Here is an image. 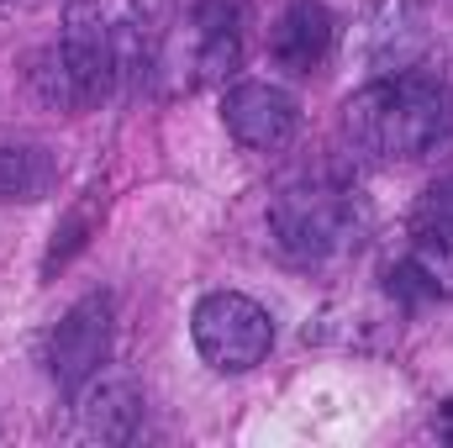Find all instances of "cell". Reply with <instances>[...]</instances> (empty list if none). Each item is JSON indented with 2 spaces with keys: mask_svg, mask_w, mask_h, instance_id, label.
Here are the masks:
<instances>
[{
  "mask_svg": "<svg viewBox=\"0 0 453 448\" xmlns=\"http://www.w3.org/2000/svg\"><path fill=\"white\" fill-rule=\"evenodd\" d=\"M222 121L248 153H280L301 132V106H296V96L285 85L237 80V85H226V96H222Z\"/></svg>",
  "mask_w": 453,
  "mask_h": 448,
  "instance_id": "6",
  "label": "cell"
},
{
  "mask_svg": "<svg viewBox=\"0 0 453 448\" xmlns=\"http://www.w3.org/2000/svg\"><path fill=\"white\" fill-rule=\"evenodd\" d=\"M32 90H37V101H42V106H53V112H85L80 85H74V74H69V64H64L58 42H53V48H42V53L32 58Z\"/></svg>",
  "mask_w": 453,
  "mask_h": 448,
  "instance_id": "13",
  "label": "cell"
},
{
  "mask_svg": "<svg viewBox=\"0 0 453 448\" xmlns=\"http://www.w3.org/2000/svg\"><path fill=\"white\" fill-rule=\"evenodd\" d=\"M411 237L433 253H453V174H438L417 206H411Z\"/></svg>",
  "mask_w": 453,
  "mask_h": 448,
  "instance_id": "12",
  "label": "cell"
},
{
  "mask_svg": "<svg viewBox=\"0 0 453 448\" xmlns=\"http://www.w3.org/2000/svg\"><path fill=\"white\" fill-rule=\"evenodd\" d=\"M342 137L369 164H411L443 153L453 143V85L422 64L401 74H380L374 85L348 96Z\"/></svg>",
  "mask_w": 453,
  "mask_h": 448,
  "instance_id": "1",
  "label": "cell"
},
{
  "mask_svg": "<svg viewBox=\"0 0 453 448\" xmlns=\"http://www.w3.org/2000/svg\"><path fill=\"white\" fill-rule=\"evenodd\" d=\"M111 296L106 290H90L85 301H74L64 312V322L48 337V375L64 396H74L90 375L106 369L111 359Z\"/></svg>",
  "mask_w": 453,
  "mask_h": 448,
  "instance_id": "5",
  "label": "cell"
},
{
  "mask_svg": "<svg viewBox=\"0 0 453 448\" xmlns=\"http://www.w3.org/2000/svg\"><path fill=\"white\" fill-rule=\"evenodd\" d=\"M248 21L237 0H201L196 5V85H226L242 69Z\"/></svg>",
  "mask_w": 453,
  "mask_h": 448,
  "instance_id": "9",
  "label": "cell"
},
{
  "mask_svg": "<svg viewBox=\"0 0 453 448\" xmlns=\"http://www.w3.org/2000/svg\"><path fill=\"white\" fill-rule=\"evenodd\" d=\"M190 343L217 375H248L269 359L274 322L269 312L242 290H211L190 312Z\"/></svg>",
  "mask_w": 453,
  "mask_h": 448,
  "instance_id": "3",
  "label": "cell"
},
{
  "mask_svg": "<svg viewBox=\"0 0 453 448\" xmlns=\"http://www.w3.org/2000/svg\"><path fill=\"white\" fill-rule=\"evenodd\" d=\"M58 185V153L42 143H0V201L32 206Z\"/></svg>",
  "mask_w": 453,
  "mask_h": 448,
  "instance_id": "11",
  "label": "cell"
},
{
  "mask_svg": "<svg viewBox=\"0 0 453 448\" xmlns=\"http://www.w3.org/2000/svg\"><path fill=\"white\" fill-rule=\"evenodd\" d=\"M369 232L364 196L342 180H296L269 201V237L290 264H333Z\"/></svg>",
  "mask_w": 453,
  "mask_h": 448,
  "instance_id": "2",
  "label": "cell"
},
{
  "mask_svg": "<svg viewBox=\"0 0 453 448\" xmlns=\"http://www.w3.org/2000/svg\"><path fill=\"white\" fill-rule=\"evenodd\" d=\"M427 53V16L417 0H385L369 21V64L380 74H401Z\"/></svg>",
  "mask_w": 453,
  "mask_h": 448,
  "instance_id": "10",
  "label": "cell"
},
{
  "mask_svg": "<svg viewBox=\"0 0 453 448\" xmlns=\"http://www.w3.org/2000/svg\"><path fill=\"white\" fill-rule=\"evenodd\" d=\"M58 53L80 85L85 112L121 96V64H116V0H69L58 27Z\"/></svg>",
  "mask_w": 453,
  "mask_h": 448,
  "instance_id": "4",
  "label": "cell"
},
{
  "mask_svg": "<svg viewBox=\"0 0 453 448\" xmlns=\"http://www.w3.org/2000/svg\"><path fill=\"white\" fill-rule=\"evenodd\" d=\"M74 422L85 438L96 444H127L142 422V390L132 375L121 369H101L74 390Z\"/></svg>",
  "mask_w": 453,
  "mask_h": 448,
  "instance_id": "8",
  "label": "cell"
},
{
  "mask_svg": "<svg viewBox=\"0 0 453 448\" xmlns=\"http://www.w3.org/2000/svg\"><path fill=\"white\" fill-rule=\"evenodd\" d=\"M338 48V16L322 0H290L269 27V58L285 74H317Z\"/></svg>",
  "mask_w": 453,
  "mask_h": 448,
  "instance_id": "7",
  "label": "cell"
}]
</instances>
